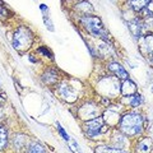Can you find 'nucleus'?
Returning <instances> with one entry per match:
<instances>
[{"label": "nucleus", "instance_id": "dca6fc26", "mask_svg": "<svg viewBox=\"0 0 153 153\" xmlns=\"http://www.w3.org/2000/svg\"><path fill=\"white\" fill-rule=\"evenodd\" d=\"M142 33L143 36L153 33V17H147L142 22Z\"/></svg>", "mask_w": 153, "mask_h": 153}, {"label": "nucleus", "instance_id": "6ab92c4d", "mask_svg": "<svg viewBox=\"0 0 153 153\" xmlns=\"http://www.w3.org/2000/svg\"><path fill=\"white\" fill-rule=\"evenodd\" d=\"M112 143H114V147L115 148H120V149H124L125 146H126V143H128L126 135H125V134H124V135H119V137L115 135L114 139H112Z\"/></svg>", "mask_w": 153, "mask_h": 153}, {"label": "nucleus", "instance_id": "39448f33", "mask_svg": "<svg viewBox=\"0 0 153 153\" xmlns=\"http://www.w3.org/2000/svg\"><path fill=\"white\" fill-rule=\"evenodd\" d=\"M79 116L84 119V120H92V119L97 117L98 116V107L96 106L94 103L89 102L87 105H84V106H82L79 108Z\"/></svg>", "mask_w": 153, "mask_h": 153}, {"label": "nucleus", "instance_id": "6e6552de", "mask_svg": "<svg viewBox=\"0 0 153 153\" xmlns=\"http://www.w3.org/2000/svg\"><path fill=\"white\" fill-rule=\"evenodd\" d=\"M108 69L111 70V73L116 76L117 79H123V80L129 79L128 71L124 69V66H121L119 63H111V64H110V66H108Z\"/></svg>", "mask_w": 153, "mask_h": 153}, {"label": "nucleus", "instance_id": "f257e3e1", "mask_svg": "<svg viewBox=\"0 0 153 153\" xmlns=\"http://www.w3.org/2000/svg\"><path fill=\"white\" fill-rule=\"evenodd\" d=\"M120 130L126 137H134L143 130V117L137 112H128L120 119Z\"/></svg>", "mask_w": 153, "mask_h": 153}, {"label": "nucleus", "instance_id": "423d86ee", "mask_svg": "<svg viewBox=\"0 0 153 153\" xmlns=\"http://www.w3.org/2000/svg\"><path fill=\"white\" fill-rule=\"evenodd\" d=\"M59 93H60V96L63 97L64 100H66L68 102H74L76 98V92H75V89L73 88V87H70V85L66 83V82H64L63 84L59 87Z\"/></svg>", "mask_w": 153, "mask_h": 153}, {"label": "nucleus", "instance_id": "7ed1b4c3", "mask_svg": "<svg viewBox=\"0 0 153 153\" xmlns=\"http://www.w3.org/2000/svg\"><path fill=\"white\" fill-rule=\"evenodd\" d=\"M82 23L84 28L89 33H92L96 37H101L103 40L107 41V32L103 28V25L101 22V19L98 17H91V16H84L82 18Z\"/></svg>", "mask_w": 153, "mask_h": 153}, {"label": "nucleus", "instance_id": "20e7f679", "mask_svg": "<svg viewBox=\"0 0 153 153\" xmlns=\"http://www.w3.org/2000/svg\"><path fill=\"white\" fill-rule=\"evenodd\" d=\"M106 129H108V125H103V119L100 116L92 119V120H88L84 124V130L91 138L97 137L98 134L106 131Z\"/></svg>", "mask_w": 153, "mask_h": 153}, {"label": "nucleus", "instance_id": "412c9836", "mask_svg": "<svg viewBox=\"0 0 153 153\" xmlns=\"http://www.w3.org/2000/svg\"><path fill=\"white\" fill-rule=\"evenodd\" d=\"M75 8L78 9V10H82V13L85 14V16H88V13H92L93 12V8H92V5H91L88 1H82V3L76 4Z\"/></svg>", "mask_w": 153, "mask_h": 153}, {"label": "nucleus", "instance_id": "aec40b11", "mask_svg": "<svg viewBox=\"0 0 153 153\" xmlns=\"http://www.w3.org/2000/svg\"><path fill=\"white\" fill-rule=\"evenodd\" d=\"M96 153H128L125 149H120V148L115 147H97L96 148Z\"/></svg>", "mask_w": 153, "mask_h": 153}, {"label": "nucleus", "instance_id": "f3484780", "mask_svg": "<svg viewBox=\"0 0 153 153\" xmlns=\"http://www.w3.org/2000/svg\"><path fill=\"white\" fill-rule=\"evenodd\" d=\"M27 153H46L45 147L38 142H31L27 146Z\"/></svg>", "mask_w": 153, "mask_h": 153}, {"label": "nucleus", "instance_id": "b1692460", "mask_svg": "<svg viewBox=\"0 0 153 153\" xmlns=\"http://www.w3.org/2000/svg\"><path fill=\"white\" fill-rule=\"evenodd\" d=\"M0 16H4V17H7V10L4 8H0Z\"/></svg>", "mask_w": 153, "mask_h": 153}, {"label": "nucleus", "instance_id": "f03ea898", "mask_svg": "<svg viewBox=\"0 0 153 153\" xmlns=\"http://www.w3.org/2000/svg\"><path fill=\"white\" fill-rule=\"evenodd\" d=\"M32 42H33V33L31 32L30 28L26 26H21L19 28H17L12 41V45L14 49L18 51L28 50L31 47Z\"/></svg>", "mask_w": 153, "mask_h": 153}, {"label": "nucleus", "instance_id": "1a4fd4ad", "mask_svg": "<svg viewBox=\"0 0 153 153\" xmlns=\"http://www.w3.org/2000/svg\"><path fill=\"white\" fill-rule=\"evenodd\" d=\"M103 123H106V125L108 126H115L117 125L119 123H120V115H119L117 112L112 111V110H107L106 112H105L103 115Z\"/></svg>", "mask_w": 153, "mask_h": 153}, {"label": "nucleus", "instance_id": "2eb2a0df", "mask_svg": "<svg viewBox=\"0 0 153 153\" xmlns=\"http://www.w3.org/2000/svg\"><path fill=\"white\" fill-rule=\"evenodd\" d=\"M151 0H129V7H130L134 12H142L146 8V5Z\"/></svg>", "mask_w": 153, "mask_h": 153}, {"label": "nucleus", "instance_id": "9b49d317", "mask_svg": "<svg viewBox=\"0 0 153 153\" xmlns=\"http://www.w3.org/2000/svg\"><path fill=\"white\" fill-rule=\"evenodd\" d=\"M120 87H121V93L124 96H128V97L134 96L137 93V85L134 82H131L130 79H125Z\"/></svg>", "mask_w": 153, "mask_h": 153}, {"label": "nucleus", "instance_id": "5701e85b", "mask_svg": "<svg viewBox=\"0 0 153 153\" xmlns=\"http://www.w3.org/2000/svg\"><path fill=\"white\" fill-rule=\"evenodd\" d=\"M142 103V97L139 94H134V96H131V101H130V105L133 107H138L139 105Z\"/></svg>", "mask_w": 153, "mask_h": 153}, {"label": "nucleus", "instance_id": "0eeeda50", "mask_svg": "<svg viewBox=\"0 0 153 153\" xmlns=\"http://www.w3.org/2000/svg\"><path fill=\"white\" fill-rule=\"evenodd\" d=\"M140 51L147 56H153V36L152 35H144L139 40Z\"/></svg>", "mask_w": 153, "mask_h": 153}, {"label": "nucleus", "instance_id": "ddd939ff", "mask_svg": "<svg viewBox=\"0 0 153 153\" xmlns=\"http://www.w3.org/2000/svg\"><path fill=\"white\" fill-rule=\"evenodd\" d=\"M57 79H59V76H57V73L54 70H46L44 75H42V80L47 85H54L57 82Z\"/></svg>", "mask_w": 153, "mask_h": 153}, {"label": "nucleus", "instance_id": "a211bd4d", "mask_svg": "<svg viewBox=\"0 0 153 153\" xmlns=\"http://www.w3.org/2000/svg\"><path fill=\"white\" fill-rule=\"evenodd\" d=\"M8 147V130L4 125H0V151Z\"/></svg>", "mask_w": 153, "mask_h": 153}, {"label": "nucleus", "instance_id": "9d476101", "mask_svg": "<svg viewBox=\"0 0 153 153\" xmlns=\"http://www.w3.org/2000/svg\"><path fill=\"white\" fill-rule=\"evenodd\" d=\"M128 27H129V30H130V32L133 33L134 37L140 38L143 36V33H142V21L140 19L134 18V19H131V21H129Z\"/></svg>", "mask_w": 153, "mask_h": 153}, {"label": "nucleus", "instance_id": "f8f14e48", "mask_svg": "<svg viewBox=\"0 0 153 153\" xmlns=\"http://www.w3.org/2000/svg\"><path fill=\"white\" fill-rule=\"evenodd\" d=\"M152 140L151 138H144L142 139L135 147V153H149L152 151Z\"/></svg>", "mask_w": 153, "mask_h": 153}, {"label": "nucleus", "instance_id": "4be33fe9", "mask_svg": "<svg viewBox=\"0 0 153 153\" xmlns=\"http://www.w3.org/2000/svg\"><path fill=\"white\" fill-rule=\"evenodd\" d=\"M140 13L143 14V17H144V18H147V17H153V1H152V0L147 4L146 8L143 9Z\"/></svg>", "mask_w": 153, "mask_h": 153}, {"label": "nucleus", "instance_id": "4468645a", "mask_svg": "<svg viewBox=\"0 0 153 153\" xmlns=\"http://www.w3.org/2000/svg\"><path fill=\"white\" fill-rule=\"evenodd\" d=\"M13 146L17 151H21L23 148H26L27 146V137L25 134H17L13 138Z\"/></svg>", "mask_w": 153, "mask_h": 153}]
</instances>
